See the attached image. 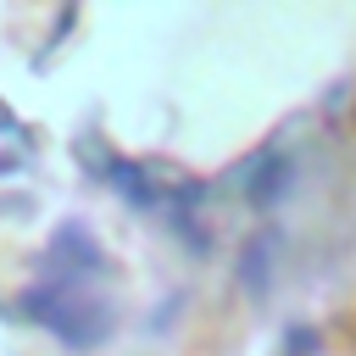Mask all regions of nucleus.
<instances>
[{
	"label": "nucleus",
	"instance_id": "1",
	"mask_svg": "<svg viewBox=\"0 0 356 356\" xmlns=\"http://www.w3.org/2000/svg\"><path fill=\"white\" fill-rule=\"evenodd\" d=\"M28 317L44 323L67 350H95L106 334H111V306L106 300H89L83 289L72 284H44V289H28L22 295Z\"/></svg>",
	"mask_w": 356,
	"mask_h": 356
},
{
	"label": "nucleus",
	"instance_id": "3",
	"mask_svg": "<svg viewBox=\"0 0 356 356\" xmlns=\"http://www.w3.org/2000/svg\"><path fill=\"white\" fill-rule=\"evenodd\" d=\"M261 256H273V245H261V239H256V245L245 250V284H250V295H261V289H267V284H261Z\"/></svg>",
	"mask_w": 356,
	"mask_h": 356
},
{
	"label": "nucleus",
	"instance_id": "2",
	"mask_svg": "<svg viewBox=\"0 0 356 356\" xmlns=\"http://www.w3.org/2000/svg\"><path fill=\"white\" fill-rule=\"evenodd\" d=\"M117 189H122L128 200L150 206V184H145V172H139V167H117Z\"/></svg>",
	"mask_w": 356,
	"mask_h": 356
},
{
	"label": "nucleus",
	"instance_id": "6",
	"mask_svg": "<svg viewBox=\"0 0 356 356\" xmlns=\"http://www.w3.org/2000/svg\"><path fill=\"white\" fill-rule=\"evenodd\" d=\"M6 167H11V156H0V172H6Z\"/></svg>",
	"mask_w": 356,
	"mask_h": 356
},
{
	"label": "nucleus",
	"instance_id": "4",
	"mask_svg": "<svg viewBox=\"0 0 356 356\" xmlns=\"http://www.w3.org/2000/svg\"><path fill=\"white\" fill-rule=\"evenodd\" d=\"M284 345H289L284 356H312V350H317V334H306V328H295V334H289Z\"/></svg>",
	"mask_w": 356,
	"mask_h": 356
},
{
	"label": "nucleus",
	"instance_id": "5",
	"mask_svg": "<svg viewBox=\"0 0 356 356\" xmlns=\"http://www.w3.org/2000/svg\"><path fill=\"white\" fill-rule=\"evenodd\" d=\"M6 122H11V111H6V106H0V128H6Z\"/></svg>",
	"mask_w": 356,
	"mask_h": 356
}]
</instances>
